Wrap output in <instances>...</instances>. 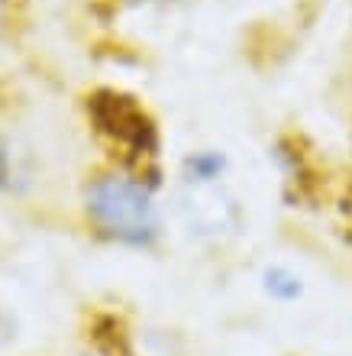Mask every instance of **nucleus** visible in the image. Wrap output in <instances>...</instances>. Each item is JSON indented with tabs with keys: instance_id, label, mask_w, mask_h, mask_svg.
<instances>
[{
	"instance_id": "obj_2",
	"label": "nucleus",
	"mask_w": 352,
	"mask_h": 356,
	"mask_svg": "<svg viewBox=\"0 0 352 356\" xmlns=\"http://www.w3.org/2000/svg\"><path fill=\"white\" fill-rule=\"evenodd\" d=\"M84 117L113 165L162 185V130L136 94L123 88H94L84 97Z\"/></svg>"
},
{
	"instance_id": "obj_6",
	"label": "nucleus",
	"mask_w": 352,
	"mask_h": 356,
	"mask_svg": "<svg viewBox=\"0 0 352 356\" xmlns=\"http://www.w3.org/2000/svg\"><path fill=\"white\" fill-rule=\"evenodd\" d=\"M262 289H265L269 298L281 301V305H291V301H297L304 295V282L287 266H269V269L262 272Z\"/></svg>"
},
{
	"instance_id": "obj_5",
	"label": "nucleus",
	"mask_w": 352,
	"mask_h": 356,
	"mask_svg": "<svg viewBox=\"0 0 352 356\" xmlns=\"http://www.w3.org/2000/svg\"><path fill=\"white\" fill-rule=\"evenodd\" d=\"M230 172V159L220 149H194L181 162V181L185 185H223Z\"/></svg>"
},
{
	"instance_id": "obj_4",
	"label": "nucleus",
	"mask_w": 352,
	"mask_h": 356,
	"mask_svg": "<svg viewBox=\"0 0 352 356\" xmlns=\"http://www.w3.org/2000/svg\"><path fill=\"white\" fill-rule=\"evenodd\" d=\"M275 159H278V169L287 185H297V201L310 197V191L317 188L310 152L301 149V143H297L294 136H281V140L275 143Z\"/></svg>"
},
{
	"instance_id": "obj_7",
	"label": "nucleus",
	"mask_w": 352,
	"mask_h": 356,
	"mask_svg": "<svg viewBox=\"0 0 352 356\" xmlns=\"http://www.w3.org/2000/svg\"><path fill=\"white\" fill-rule=\"evenodd\" d=\"M113 3H123V7H175L181 0H113Z\"/></svg>"
},
{
	"instance_id": "obj_8",
	"label": "nucleus",
	"mask_w": 352,
	"mask_h": 356,
	"mask_svg": "<svg viewBox=\"0 0 352 356\" xmlns=\"http://www.w3.org/2000/svg\"><path fill=\"white\" fill-rule=\"evenodd\" d=\"M7 23H10V0H0V36H3Z\"/></svg>"
},
{
	"instance_id": "obj_3",
	"label": "nucleus",
	"mask_w": 352,
	"mask_h": 356,
	"mask_svg": "<svg viewBox=\"0 0 352 356\" xmlns=\"http://www.w3.org/2000/svg\"><path fill=\"white\" fill-rule=\"evenodd\" d=\"M181 217L201 240H230L242 227L240 204L223 185H185Z\"/></svg>"
},
{
	"instance_id": "obj_1",
	"label": "nucleus",
	"mask_w": 352,
	"mask_h": 356,
	"mask_svg": "<svg viewBox=\"0 0 352 356\" xmlns=\"http://www.w3.org/2000/svg\"><path fill=\"white\" fill-rule=\"evenodd\" d=\"M156 181L120 165H103L84 181V217L101 240L123 250H156L162 240V207Z\"/></svg>"
},
{
	"instance_id": "obj_9",
	"label": "nucleus",
	"mask_w": 352,
	"mask_h": 356,
	"mask_svg": "<svg viewBox=\"0 0 352 356\" xmlns=\"http://www.w3.org/2000/svg\"><path fill=\"white\" fill-rule=\"evenodd\" d=\"M10 330H13V321H10L7 314L0 311V337H10Z\"/></svg>"
}]
</instances>
